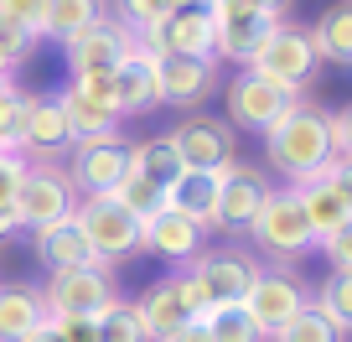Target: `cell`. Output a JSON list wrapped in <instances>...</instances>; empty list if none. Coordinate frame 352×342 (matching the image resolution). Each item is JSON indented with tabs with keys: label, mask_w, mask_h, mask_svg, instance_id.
Wrapping results in <instances>:
<instances>
[{
	"label": "cell",
	"mask_w": 352,
	"mask_h": 342,
	"mask_svg": "<svg viewBox=\"0 0 352 342\" xmlns=\"http://www.w3.org/2000/svg\"><path fill=\"white\" fill-rule=\"evenodd\" d=\"M306 32H311V47H316L321 63L352 67V0H331L316 16V26H306Z\"/></svg>",
	"instance_id": "24"
},
{
	"label": "cell",
	"mask_w": 352,
	"mask_h": 342,
	"mask_svg": "<svg viewBox=\"0 0 352 342\" xmlns=\"http://www.w3.org/2000/svg\"><path fill=\"white\" fill-rule=\"evenodd\" d=\"M32 249H36V259H42L47 275H57V270H88V265H104L99 254H94V244L78 233V223H73V218L47 223V228H32Z\"/></svg>",
	"instance_id": "20"
},
{
	"label": "cell",
	"mask_w": 352,
	"mask_h": 342,
	"mask_svg": "<svg viewBox=\"0 0 352 342\" xmlns=\"http://www.w3.org/2000/svg\"><path fill=\"white\" fill-rule=\"evenodd\" d=\"M182 6H202V0H114V21L130 26L135 42H145V36H151L171 11H182Z\"/></svg>",
	"instance_id": "29"
},
{
	"label": "cell",
	"mask_w": 352,
	"mask_h": 342,
	"mask_svg": "<svg viewBox=\"0 0 352 342\" xmlns=\"http://www.w3.org/2000/svg\"><path fill=\"white\" fill-rule=\"evenodd\" d=\"M218 89V57H161V104L197 109Z\"/></svg>",
	"instance_id": "18"
},
{
	"label": "cell",
	"mask_w": 352,
	"mask_h": 342,
	"mask_svg": "<svg viewBox=\"0 0 352 342\" xmlns=\"http://www.w3.org/2000/svg\"><path fill=\"white\" fill-rule=\"evenodd\" d=\"M321 254L331 259V270H337V275H352V218L321 239Z\"/></svg>",
	"instance_id": "38"
},
{
	"label": "cell",
	"mask_w": 352,
	"mask_h": 342,
	"mask_svg": "<svg viewBox=\"0 0 352 342\" xmlns=\"http://www.w3.org/2000/svg\"><path fill=\"white\" fill-rule=\"evenodd\" d=\"M109 83H114V114H120V120L124 114L155 109V104H161V57H155L151 47L135 42L130 57L109 73Z\"/></svg>",
	"instance_id": "17"
},
{
	"label": "cell",
	"mask_w": 352,
	"mask_h": 342,
	"mask_svg": "<svg viewBox=\"0 0 352 342\" xmlns=\"http://www.w3.org/2000/svg\"><path fill=\"white\" fill-rule=\"evenodd\" d=\"M202 321H208V337H212V342H270L259 327H254V317L243 311V301H228V306H212Z\"/></svg>",
	"instance_id": "30"
},
{
	"label": "cell",
	"mask_w": 352,
	"mask_h": 342,
	"mask_svg": "<svg viewBox=\"0 0 352 342\" xmlns=\"http://www.w3.org/2000/svg\"><path fill=\"white\" fill-rule=\"evenodd\" d=\"M254 6H259V11H275V16L285 11V0H254Z\"/></svg>",
	"instance_id": "46"
},
{
	"label": "cell",
	"mask_w": 352,
	"mask_h": 342,
	"mask_svg": "<svg viewBox=\"0 0 352 342\" xmlns=\"http://www.w3.org/2000/svg\"><path fill=\"white\" fill-rule=\"evenodd\" d=\"M171 151L182 156L187 171H223L233 161V125L228 120H208V114H187L166 130Z\"/></svg>",
	"instance_id": "13"
},
{
	"label": "cell",
	"mask_w": 352,
	"mask_h": 342,
	"mask_svg": "<svg viewBox=\"0 0 352 342\" xmlns=\"http://www.w3.org/2000/svg\"><path fill=\"white\" fill-rule=\"evenodd\" d=\"M296 197H300V213H306V223H311V233H316V244L327 239L331 228H342V223L352 218L347 208H342V197L327 187V182H306V187H296Z\"/></svg>",
	"instance_id": "28"
},
{
	"label": "cell",
	"mask_w": 352,
	"mask_h": 342,
	"mask_svg": "<svg viewBox=\"0 0 352 342\" xmlns=\"http://www.w3.org/2000/svg\"><path fill=\"white\" fill-rule=\"evenodd\" d=\"M130 306H135V317H140V327H145V337H151V342L176 337V332L192 321V311H187V301H182V286H176V275H166V280H155V286H145L140 301H130Z\"/></svg>",
	"instance_id": "21"
},
{
	"label": "cell",
	"mask_w": 352,
	"mask_h": 342,
	"mask_svg": "<svg viewBox=\"0 0 352 342\" xmlns=\"http://www.w3.org/2000/svg\"><path fill=\"white\" fill-rule=\"evenodd\" d=\"M16 151L32 156V161H57L73 151V130H67V114L57 104V94H26V109H21V140Z\"/></svg>",
	"instance_id": "14"
},
{
	"label": "cell",
	"mask_w": 352,
	"mask_h": 342,
	"mask_svg": "<svg viewBox=\"0 0 352 342\" xmlns=\"http://www.w3.org/2000/svg\"><path fill=\"white\" fill-rule=\"evenodd\" d=\"M21 109H26V94L16 83H0V151H16V140H21Z\"/></svg>",
	"instance_id": "35"
},
{
	"label": "cell",
	"mask_w": 352,
	"mask_h": 342,
	"mask_svg": "<svg viewBox=\"0 0 352 342\" xmlns=\"http://www.w3.org/2000/svg\"><path fill=\"white\" fill-rule=\"evenodd\" d=\"M114 301H120V296H114L109 265L57 270V275H47V286H42V306H47L52 321H88V327H94Z\"/></svg>",
	"instance_id": "2"
},
{
	"label": "cell",
	"mask_w": 352,
	"mask_h": 342,
	"mask_svg": "<svg viewBox=\"0 0 352 342\" xmlns=\"http://www.w3.org/2000/svg\"><path fill=\"white\" fill-rule=\"evenodd\" d=\"M316 47H311V32L306 26H290V21H280L275 26V36L259 47V57H254V73L259 78H270V83H280V89H290V94H300L311 83V73H316Z\"/></svg>",
	"instance_id": "8"
},
{
	"label": "cell",
	"mask_w": 352,
	"mask_h": 342,
	"mask_svg": "<svg viewBox=\"0 0 352 342\" xmlns=\"http://www.w3.org/2000/svg\"><path fill=\"white\" fill-rule=\"evenodd\" d=\"M26 342H67V327H63V321H52V317H47V321H42V327H36Z\"/></svg>",
	"instance_id": "44"
},
{
	"label": "cell",
	"mask_w": 352,
	"mask_h": 342,
	"mask_svg": "<svg viewBox=\"0 0 352 342\" xmlns=\"http://www.w3.org/2000/svg\"><path fill=\"white\" fill-rule=\"evenodd\" d=\"M166 342H212V337H208V321H202V317H192L187 327L176 332V337H166Z\"/></svg>",
	"instance_id": "43"
},
{
	"label": "cell",
	"mask_w": 352,
	"mask_h": 342,
	"mask_svg": "<svg viewBox=\"0 0 352 342\" xmlns=\"http://www.w3.org/2000/svg\"><path fill=\"white\" fill-rule=\"evenodd\" d=\"M249 239L259 244L270 259H300V254L316 249V233H311L306 213H300L296 187H280L270 192V202L259 208V218L249 223Z\"/></svg>",
	"instance_id": "7"
},
{
	"label": "cell",
	"mask_w": 352,
	"mask_h": 342,
	"mask_svg": "<svg viewBox=\"0 0 352 342\" xmlns=\"http://www.w3.org/2000/svg\"><path fill=\"white\" fill-rule=\"evenodd\" d=\"M270 342H342V332H337V327H331V321L306 301V306H300V311H296V317H290Z\"/></svg>",
	"instance_id": "32"
},
{
	"label": "cell",
	"mask_w": 352,
	"mask_h": 342,
	"mask_svg": "<svg viewBox=\"0 0 352 342\" xmlns=\"http://www.w3.org/2000/svg\"><path fill=\"white\" fill-rule=\"evenodd\" d=\"M311 306H316L337 332H352V275H337V270H331V275L316 286Z\"/></svg>",
	"instance_id": "31"
},
{
	"label": "cell",
	"mask_w": 352,
	"mask_h": 342,
	"mask_svg": "<svg viewBox=\"0 0 352 342\" xmlns=\"http://www.w3.org/2000/svg\"><path fill=\"white\" fill-rule=\"evenodd\" d=\"M16 228H21V223H16V213H11V208H0V239H11Z\"/></svg>",
	"instance_id": "45"
},
{
	"label": "cell",
	"mask_w": 352,
	"mask_h": 342,
	"mask_svg": "<svg viewBox=\"0 0 352 342\" xmlns=\"http://www.w3.org/2000/svg\"><path fill=\"white\" fill-rule=\"evenodd\" d=\"M57 104H63V114H67L73 145L78 140H114V135H120V114H114V104H99L94 94L78 89V83L57 89Z\"/></svg>",
	"instance_id": "22"
},
{
	"label": "cell",
	"mask_w": 352,
	"mask_h": 342,
	"mask_svg": "<svg viewBox=\"0 0 352 342\" xmlns=\"http://www.w3.org/2000/svg\"><path fill=\"white\" fill-rule=\"evenodd\" d=\"M306 301H311V290L300 286L290 270H259L254 286H249V296H243V311L254 317V327H259L264 337H275Z\"/></svg>",
	"instance_id": "15"
},
{
	"label": "cell",
	"mask_w": 352,
	"mask_h": 342,
	"mask_svg": "<svg viewBox=\"0 0 352 342\" xmlns=\"http://www.w3.org/2000/svg\"><path fill=\"white\" fill-rule=\"evenodd\" d=\"M73 223H78V233L94 244V254H99L104 265L145 249V223L135 218L124 202H114V197H78Z\"/></svg>",
	"instance_id": "3"
},
{
	"label": "cell",
	"mask_w": 352,
	"mask_h": 342,
	"mask_svg": "<svg viewBox=\"0 0 352 342\" xmlns=\"http://www.w3.org/2000/svg\"><path fill=\"white\" fill-rule=\"evenodd\" d=\"M130 171H140L145 182H155L161 192H171V182L182 177L187 166H182V156L171 151L166 135H151V140H135L130 145Z\"/></svg>",
	"instance_id": "26"
},
{
	"label": "cell",
	"mask_w": 352,
	"mask_h": 342,
	"mask_svg": "<svg viewBox=\"0 0 352 342\" xmlns=\"http://www.w3.org/2000/svg\"><path fill=\"white\" fill-rule=\"evenodd\" d=\"M140 47H151L155 57H218L212 52V47H218V32H212L208 6H182V11H171Z\"/></svg>",
	"instance_id": "16"
},
{
	"label": "cell",
	"mask_w": 352,
	"mask_h": 342,
	"mask_svg": "<svg viewBox=\"0 0 352 342\" xmlns=\"http://www.w3.org/2000/svg\"><path fill=\"white\" fill-rule=\"evenodd\" d=\"M114 202H124V208H130L135 218L145 223V218H151L155 208H166V192L155 187V182H145L140 171H130V177H124L120 187H114Z\"/></svg>",
	"instance_id": "34"
},
{
	"label": "cell",
	"mask_w": 352,
	"mask_h": 342,
	"mask_svg": "<svg viewBox=\"0 0 352 342\" xmlns=\"http://www.w3.org/2000/svg\"><path fill=\"white\" fill-rule=\"evenodd\" d=\"M223 104H228V125H233V130L270 135L300 104V94H290V89H280V83H270V78H259L254 67H239V73L228 78Z\"/></svg>",
	"instance_id": "4"
},
{
	"label": "cell",
	"mask_w": 352,
	"mask_h": 342,
	"mask_svg": "<svg viewBox=\"0 0 352 342\" xmlns=\"http://www.w3.org/2000/svg\"><path fill=\"white\" fill-rule=\"evenodd\" d=\"M78 208V187L67 177V166L57 161H32L21 177V192H16V223L21 228H47V223H63L73 218Z\"/></svg>",
	"instance_id": "5"
},
{
	"label": "cell",
	"mask_w": 352,
	"mask_h": 342,
	"mask_svg": "<svg viewBox=\"0 0 352 342\" xmlns=\"http://www.w3.org/2000/svg\"><path fill=\"white\" fill-rule=\"evenodd\" d=\"M73 83H78L83 94H94L99 104H114V83H109V78H73Z\"/></svg>",
	"instance_id": "42"
},
{
	"label": "cell",
	"mask_w": 352,
	"mask_h": 342,
	"mask_svg": "<svg viewBox=\"0 0 352 342\" xmlns=\"http://www.w3.org/2000/svg\"><path fill=\"white\" fill-rule=\"evenodd\" d=\"M145 249L161 254L166 265H192L208 249V228H197L187 213H176V208H155L145 218Z\"/></svg>",
	"instance_id": "19"
},
{
	"label": "cell",
	"mask_w": 352,
	"mask_h": 342,
	"mask_svg": "<svg viewBox=\"0 0 352 342\" xmlns=\"http://www.w3.org/2000/svg\"><path fill=\"white\" fill-rule=\"evenodd\" d=\"M270 192L275 187H270V177H264L259 166L233 156V161L223 166V182H218V223H212V228L218 233H249V223L259 218Z\"/></svg>",
	"instance_id": "10"
},
{
	"label": "cell",
	"mask_w": 352,
	"mask_h": 342,
	"mask_svg": "<svg viewBox=\"0 0 352 342\" xmlns=\"http://www.w3.org/2000/svg\"><path fill=\"white\" fill-rule=\"evenodd\" d=\"M0 21L21 26L26 36H42V21H47V0H0Z\"/></svg>",
	"instance_id": "36"
},
{
	"label": "cell",
	"mask_w": 352,
	"mask_h": 342,
	"mask_svg": "<svg viewBox=\"0 0 352 342\" xmlns=\"http://www.w3.org/2000/svg\"><path fill=\"white\" fill-rule=\"evenodd\" d=\"M218 182H223V171H182L171 182V192H166V208L187 213L197 228L212 233V223H218Z\"/></svg>",
	"instance_id": "23"
},
{
	"label": "cell",
	"mask_w": 352,
	"mask_h": 342,
	"mask_svg": "<svg viewBox=\"0 0 352 342\" xmlns=\"http://www.w3.org/2000/svg\"><path fill=\"white\" fill-rule=\"evenodd\" d=\"M321 182H327V187L342 197V208L352 213V156H337V161H331L327 171H321Z\"/></svg>",
	"instance_id": "40"
},
{
	"label": "cell",
	"mask_w": 352,
	"mask_h": 342,
	"mask_svg": "<svg viewBox=\"0 0 352 342\" xmlns=\"http://www.w3.org/2000/svg\"><path fill=\"white\" fill-rule=\"evenodd\" d=\"M130 47H135L130 26H120L114 16H99L88 32H78L73 42H67V73L73 78H109L114 67L130 57Z\"/></svg>",
	"instance_id": "12"
},
{
	"label": "cell",
	"mask_w": 352,
	"mask_h": 342,
	"mask_svg": "<svg viewBox=\"0 0 352 342\" xmlns=\"http://www.w3.org/2000/svg\"><path fill=\"white\" fill-rule=\"evenodd\" d=\"M67 177H73L78 197H114L124 177H130V140H78L67 151Z\"/></svg>",
	"instance_id": "9"
},
{
	"label": "cell",
	"mask_w": 352,
	"mask_h": 342,
	"mask_svg": "<svg viewBox=\"0 0 352 342\" xmlns=\"http://www.w3.org/2000/svg\"><path fill=\"white\" fill-rule=\"evenodd\" d=\"M94 342H151V337H145V327H140L130 301H114V306L94 321Z\"/></svg>",
	"instance_id": "33"
},
{
	"label": "cell",
	"mask_w": 352,
	"mask_h": 342,
	"mask_svg": "<svg viewBox=\"0 0 352 342\" xmlns=\"http://www.w3.org/2000/svg\"><path fill=\"white\" fill-rule=\"evenodd\" d=\"M32 42H36V36H26L21 26L0 21V78H11L16 67L26 63V52H32Z\"/></svg>",
	"instance_id": "37"
},
{
	"label": "cell",
	"mask_w": 352,
	"mask_h": 342,
	"mask_svg": "<svg viewBox=\"0 0 352 342\" xmlns=\"http://www.w3.org/2000/svg\"><path fill=\"white\" fill-rule=\"evenodd\" d=\"M264 161L275 166L290 187H306L337 161V145H331V114L316 104H296L275 130L264 135Z\"/></svg>",
	"instance_id": "1"
},
{
	"label": "cell",
	"mask_w": 352,
	"mask_h": 342,
	"mask_svg": "<svg viewBox=\"0 0 352 342\" xmlns=\"http://www.w3.org/2000/svg\"><path fill=\"white\" fill-rule=\"evenodd\" d=\"M202 6H208V0H202Z\"/></svg>",
	"instance_id": "47"
},
{
	"label": "cell",
	"mask_w": 352,
	"mask_h": 342,
	"mask_svg": "<svg viewBox=\"0 0 352 342\" xmlns=\"http://www.w3.org/2000/svg\"><path fill=\"white\" fill-rule=\"evenodd\" d=\"M104 11V0H47V21H42V36H52V42H73L78 32H88V26L99 21Z\"/></svg>",
	"instance_id": "27"
},
{
	"label": "cell",
	"mask_w": 352,
	"mask_h": 342,
	"mask_svg": "<svg viewBox=\"0 0 352 342\" xmlns=\"http://www.w3.org/2000/svg\"><path fill=\"white\" fill-rule=\"evenodd\" d=\"M208 16H212V32H218V47L212 52L228 57V63L249 67L259 57V47L275 36L280 16L275 11H259L254 0H208Z\"/></svg>",
	"instance_id": "6"
},
{
	"label": "cell",
	"mask_w": 352,
	"mask_h": 342,
	"mask_svg": "<svg viewBox=\"0 0 352 342\" xmlns=\"http://www.w3.org/2000/svg\"><path fill=\"white\" fill-rule=\"evenodd\" d=\"M331 145H337V156H352V104L331 114Z\"/></svg>",
	"instance_id": "41"
},
{
	"label": "cell",
	"mask_w": 352,
	"mask_h": 342,
	"mask_svg": "<svg viewBox=\"0 0 352 342\" xmlns=\"http://www.w3.org/2000/svg\"><path fill=\"white\" fill-rule=\"evenodd\" d=\"M192 280L202 286V296H208V306H228V301H243L249 296V286H254V275H259V259L254 254H243V249H202L197 259H192Z\"/></svg>",
	"instance_id": "11"
},
{
	"label": "cell",
	"mask_w": 352,
	"mask_h": 342,
	"mask_svg": "<svg viewBox=\"0 0 352 342\" xmlns=\"http://www.w3.org/2000/svg\"><path fill=\"white\" fill-rule=\"evenodd\" d=\"M21 177H26V156H16V151H0V208H16Z\"/></svg>",
	"instance_id": "39"
},
{
	"label": "cell",
	"mask_w": 352,
	"mask_h": 342,
	"mask_svg": "<svg viewBox=\"0 0 352 342\" xmlns=\"http://www.w3.org/2000/svg\"><path fill=\"white\" fill-rule=\"evenodd\" d=\"M47 321L42 290L32 286H0V342H26Z\"/></svg>",
	"instance_id": "25"
}]
</instances>
